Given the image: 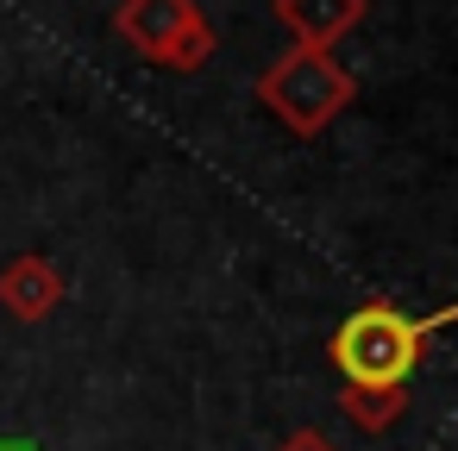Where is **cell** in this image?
Instances as JSON below:
<instances>
[{
  "label": "cell",
  "mask_w": 458,
  "mask_h": 451,
  "mask_svg": "<svg viewBox=\"0 0 458 451\" xmlns=\"http://www.w3.org/2000/svg\"><path fill=\"white\" fill-rule=\"evenodd\" d=\"M0 451H38V438H0Z\"/></svg>",
  "instance_id": "obj_8"
},
{
  "label": "cell",
  "mask_w": 458,
  "mask_h": 451,
  "mask_svg": "<svg viewBox=\"0 0 458 451\" xmlns=\"http://www.w3.org/2000/svg\"><path fill=\"white\" fill-rule=\"evenodd\" d=\"M114 26L139 57L164 70H201L214 57V26L195 13V0H120Z\"/></svg>",
  "instance_id": "obj_3"
},
{
  "label": "cell",
  "mask_w": 458,
  "mask_h": 451,
  "mask_svg": "<svg viewBox=\"0 0 458 451\" xmlns=\"http://www.w3.org/2000/svg\"><path fill=\"white\" fill-rule=\"evenodd\" d=\"M358 95V76L339 63V57H327V51H289V57H276L270 70H264V82H258V101L295 132V138H314V132H327L339 113H345V101Z\"/></svg>",
  "instance_id": "obj_2"
},
{
  "label": "cell",
  "mask_w": 458,
  "mask_h": 451,
  "mask_svg": "<svg viewBox=\"0 0 458 451\" xmlns=\"http://www.w3.org/2000/svg\"><path fill=\"white\" fill-rule=\"evenodd\" d=\"M276 451H333V438H327V432H314V426H295Z\"/></svg>",
  "instance_id": "obj_7"
},
{
  "label": "cell",
  "mask_w": 458,
  "mask_h": 451,
  "mask_svg": "<svg viewBox=\"0 0 458 451\" xmlns=\"http://www.w3.org/2000/svg\"><path fill=\"white\" fill-rule=\"evenodd\" d=\"M276 20H283L308 51H327L333 38H345V32L364 20V0H276Z\"/></svg>",
  "instance_id": "obj_5"
},
{
  "label": "cell",
  "mask_w": 458,
  "mask_h": 451,
  "mask_svg": "<svg viewBox=\"0 0 458 451\" xmlns=\"http://www.w3.org/2000/svg\"><path fill=\"white\" fill-rule=\"evenodd\" d=\"M445 326H452V307L414 320V313H402L389 301H370L333 332V363H339V376L352 388H408L427 338L445 332Z\"/></svg>",
  "instance_id": "obj_1"
},
{
  "label": "cell",
  "mask_w": 458,
  "mask_h": 451,
  "mask_svg": "<svg viewBox=\"0 0 458 451\" xmlns=\"http://www.w3.org/2000/svg\"><path fill=\"white\" fill-rule=\"evenodd\" d=\"M0 301H7V313H20V320H45V313L64 301V276H57V263L38 257V251L13 257L7 270H0Z\"/></svg>",
  "instance_id": "obj_4"
},
{
  "label": "cell",
  "mask_w": 458,
  "mask_h": 451,
  "mask_svg": "<svg viewBox=\"0 0 458 451\" xmlns=\"http://www.w3.org/2000/svg\"><path fill=\"white\" fill-rule=\"evenodd\" d=\"M339 407H345V420H352V426H364V432H383V426H389V420L408 407V388H352V382H345Z\"/></svg>",
  "instance_id": "obj_6"
}]
</instances>
